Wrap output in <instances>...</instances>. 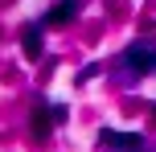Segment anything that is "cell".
Listing matches in <instances>:
<instances>
[{
	"label": "cell",
	"mask_w": 156,
	"mask_h": 152,
	"mask_svg": "<svg viewBox=\"0 0 156 152\" xmlns=\"http://www.w3.org/2000/svg\"><path fill=\"white\" fill-rule=\"evenodd\" d=\"M123 62L132 66V70H140V74H152V70H156V49H152V45H132V49L123 54Z\"/></svg>",
	"instance_id": "obj_1"
},
{
	"label": "cell",
	"mask_w": 156,
	"mask_h": 152,
	"mask_svg": "<svg viewBox=\"0 0 156 152\" xmlns=\"http://www.w3.org/2000/svg\"><path fill=\"white\" fill-rule=\"evenodd\" d=\"M103 144L119 148V152H136L140 148V136H127V132H103Z\"/></svg>",
	"instance_id": "obj_2"
},
{
	"label": "cell",
	"mask_w": 156,
	"mask_h": 152,
	"mask_svg": "<svg viewBox=\"0 0 156 152\" xmlns=\"http://www.w3.org/2000/svg\"><path fill=\"white\" fill-rule=\"evenodd\" d=\"M70 12H74V0H58V8L45 16V21H49V25H66V21H70Z\"/></svg>",
	"instance_id": "obj_3"
},
{
	"label": "cell",
	"mask_w": 156,
	"mask_h": 152,
	"mask_svg": "<svg viewBox=\"0 0 156 152\" xmlns=\"http://www.w3.org/2000/svg\"><path fill=\"white\" fill-rule=\"evenodd\" d=\"M25 54H29V58H37V54H41V41H37V25H29V29H25Z\"/></svg>",
	"instance_id": "obj_4"
}]
</instances>
